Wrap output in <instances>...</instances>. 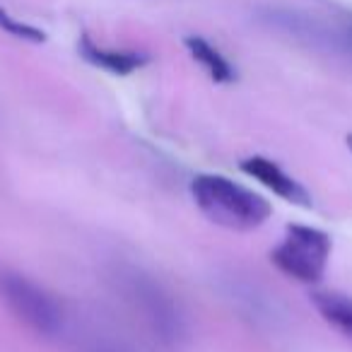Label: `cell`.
I'll return each instance as SVG.
<instances>
[{
    "label": "cell",
    "mask_w": 352,
    "mask_h": 352,
    "mask_svg": "<svg viewBox=\"0 0 352 352\" xmlns=\"http://www.w3.org/2000/svg\"><path fill=\"white\" fill-rule=\"evenodd\" d=\"M113 285L131 314L150 331L157 342L171 347L186 336V321L169 292L145 270L133 265H118L113 270Z\"/></svg>",
    "instance_id": "cell-1"
},
{
    "label": "cell",
    "mask_w": 352,
    "mask_h": 352,
    "mask_svg": "<svg viewBox=\"0 0 352 352\" xmlns=\"http://www.w3.org/2000/svg\"><path fill=\"white\" fill-rule=\"evenodd\" d=\"M191 193L203 215L227 230L249 232L261 227L270 217V203L263 196L232 182L227 176H196L191 184Z\"/></svg>",
    "instance_id": "cell-2"
},
{
    "label": "cell",
    "mask_w": 352,
    "mask_h": 352,
    "mask_svg": "<svg viewBox=\"0 0 352 352\" xmlns=\"http://www.w3.org/2000/svg\"><path fill=\"white\" fill-rule=\"evenodd\" d=\"M0 302L39 336L54 338L63 331V309L58 302L41 285L6 263H0Z\"/></svg>",
    "instance_id": "cell-3"
},
{
    "label": "cell",
    "mask_w": 352,
    "mask_h": 352,
    "mask_svg": "<svg viewBox=\"0 0 352 352\" xmlns=\"http://www.w3.org/2000/svg\"><path fill=\"white\" fill-rule=\"evenodd\" d=\"M270 258L287 278L299 283H316L326 273L331 258V236L316 227L292 225L287 227L283 244L273 251Z\"/></svg>",
    "instance_id": "cell-4"
},
{
    "label": "cell",
    "mask_w": 352,
    "mask_h": 352,
    "mask_svg": "<svg viewBox=\"0 0 352 352\" xmlns=\"http://www.w3.org/2000/svg\"><path fill=\"white\" fill-rule=\"evenodd\" d=\"M241 171L254 176L256 182H261L265 188H270L275 196L285 198V201H289V203H297V206H309L307 191L299 186V182H294L292 176H289L278 162L256 155L241 162Z\"/></svg>",
    "instance_id": "cell-5"
},
{
    "label": "cell",
    "mask_w": 352,
    "mask_h": 352,
    "mask_svg": "<svg viewBox=\"0 0 352 352\" xmlns=\"http://www.w3.org/2000/svg\"><path fill=\"white\" fill-rule=\"evenodd\" d=\"M80 54H82L85 60H89L92 65L102 70H109L113 75H128L133 70L142 68L147 63L145 54H138V51H118V49H104V46H97L85 36L80 41Z\"/></svg>",
    "instance_id": "cell-6"
},
{
    "label": "cell",
    "mask_w": 352,
    "mask_h": 352,
    "mask_svg": "<svg viewBox=\"0 0 352 352\" xmlns=\"http://www.w3.org/2000/svg\"><path fill=\"white\" fill-rule=\"evenodd\" d=\"M314 307L333 328L352 340V297L342 292H316Z\"/></svg>",
    "instance_id": "cell-7"
},
{
    "label": "cell",
    "mask_w": 352,
    "mask_h": 352,
    "mask_svg": "<svg viewBox=\"0 0 352 352\" xmlns=\"http://www.w3.org/2000/svg\"><path fill=\"white\" fill-rule=\"evenodd\" d=\"M184 44H186L188 54L208 70V75H210L215 82H232V80H234V68H232V63L210 44V41H206L203 36H186Z\"/></svg>",
    "instance_id": "cell-8"
},
{
    "label": "cell",
    "mask_w": 352,
    "mask_h": 352,
    "mask_svg": "<svg viewBox=\"0 0 352 352\" xmlns=\"http://www.w3.org/2000/svg\"><path fill=\"white\" fill-rule=\"evenodd\" d=\"M0 30L10 32L12 36H20V39H30V41H44V32H39L36 27H30L25 22H17L15 17L8 15L3 8H0Z\"/></svg>",
    "instance_id": "cell-9"
},
{
    "label": "cell",
    "mask_w": 352,
    "mask_h": 352,
    "mask_svg": "<svg viewBox=\"0 0 352 352\" xmlns=\"http://www.w3.org/2000/svg\"><path fill=\"white\" fill-rule=\"evenodd\" d=\"M89 352H123V350H118V347H113V345H97Z\"/></svg>",
    "instance_id": "cell-10"
},
{
    "label": "cell",
    "mask_w": 352,
    "mask_h": 352,
    "mask_svg": "<svg viewBox=\"0 0 352 352\" xmlns=\"http://www.w3.org/2000/svg\"><path fill=\"white\" fill-rule=\"evenodd\" d=\"M347 147H350V150H352V133H350V135H347Z\"/></svg>",
    "instance_id": "cell-11"
}]
</instances>
